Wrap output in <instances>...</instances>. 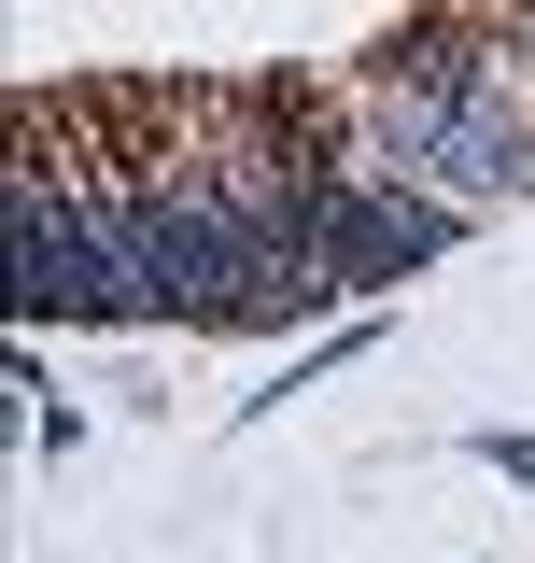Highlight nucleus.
Returning <instances> with one entry per match:
<instances>
[{
	"mask_svg": "<svg viewBox=\"0 0 535 563\" xmlns=\"http://www.w3.org/2000/svg\"><path fill=\"white\" fill-rule=\"evenodd\" d=\"M0 225H14V324H128L113 254H99V211H85V155L57 169V128H43V113L14 141Z\"/></svg>",
	"mask_w": 535,
	"mask_h": 563,
	"instance_id": "f257e3e1",
	"label": "nucleus"
},
{
	"mask_svg": "<svg viewBox=\"0 0 535 563\" xmlns=\"http://www.w3.org/2000/svg\"><path fill=\"white\" fill-rule=\"evenodd\" d=\"M479 465H493V479H522V493H535V437H522V422H479Z\"/></svg>",
	"mask_w": 535,
	"mask_h": 563,
	"instance_id": "f03ea898",
	"label": "nucleus"
}]
</instances>
